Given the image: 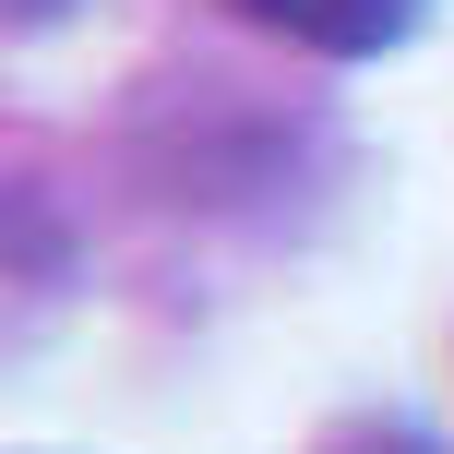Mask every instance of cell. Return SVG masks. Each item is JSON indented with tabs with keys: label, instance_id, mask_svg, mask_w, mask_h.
Returning a JSON list of instances; mask_svg holds the SVG:
<instances>
[{
	"label": "cell",
	"instance_id": "6da1fadb",
	"mask_svg": "<svg viewBox=\"0 0 454 454\" xmlns=\"http://www.w3.org/2000/svg\"><path fill=\"white\" fill-rule=\"evenodd\" d=\"M227 12L263 24V36L335 48V60H359V48H395V36H407V0H227Z\"/></svg>",
	"mask_w": 454,
	"mask_h": 454
},
{
	"label": "cell",
	"instance_id": "7a4b0ae2",
	"mask_svg": "<svg viewBox=\"0 0 454 454\" xmlns=\"http://www.w3.org/2000/svg\"><path fill=\"white\" fill-rule=\"evenodd\" d=\"M12 12H24V24H48V12H60V0H12Z\"/></svg>",
	"mask_w": 454,
	"mask_h": 454
}]
</instances>
